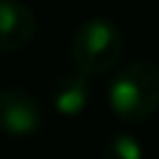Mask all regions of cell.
I'll return each mask as SVG.
<instances>
[{
  "mask_svg": "<svg viewBox=\"0 0 159 159\" xmlns=\"http://www.w3.org/2000/svg\"><path fill=\"white\" fill-rule=\"evenodd\" d=\"M109 104L127 124H139L159 109V65L132 62L112 80Z\"/></svg>",
  "mask_w": 159,
  "mask_h": 159,
  "instance_id": "obj_1",
  "label": "cell"
},
{
  "mask_svg": "<svg viewBox=\"0 0 159 159\" xmlns=\"http://www.w3.org/2000/svg\"><path fill=\"white\" fill-rule=\"evenodd\" d=\"M122 57V32L109 20H89L75 37V60L84 72H107Z\"/></svg>",
  "mask_w": 159,
  "mask_h": 159,
  "instance_id": "obj_2",
  "label": "cell"
},
{
  "mask_svg": "<svg viewBox=\"0 0 159 159\" xmlns=\"http://www.w3.org/2000/svg\"><path fill=\"white\" fill-rule=\"evenodd\" d=\"M104 159H144V152L137 137L122 132V134H114L112 142L107 144Z\"/></svg>",
  "mask_w": 159,
  "mask_h": 159,
  "instance_id": "obj_3",
  "label": "cell"
},
{
  "mask_svg": "<svg viewBox=\"0 0 159 159\" xmlns=\"http://www.w3.org/2000/svg\"><path fill=\"white\" fill-rule=\"evenodd\" d=\"M84 102H87V87H84V82H80V80L70 82V84H67L65 89H60V94H57V109L65 112V114H77V112H82V109H84Z\"/></svg>",
  "mask_w": 159,
  "mask_h": 159,
  "instance_id": "obj_4",
  "label": "cell"
}]
</instances>
